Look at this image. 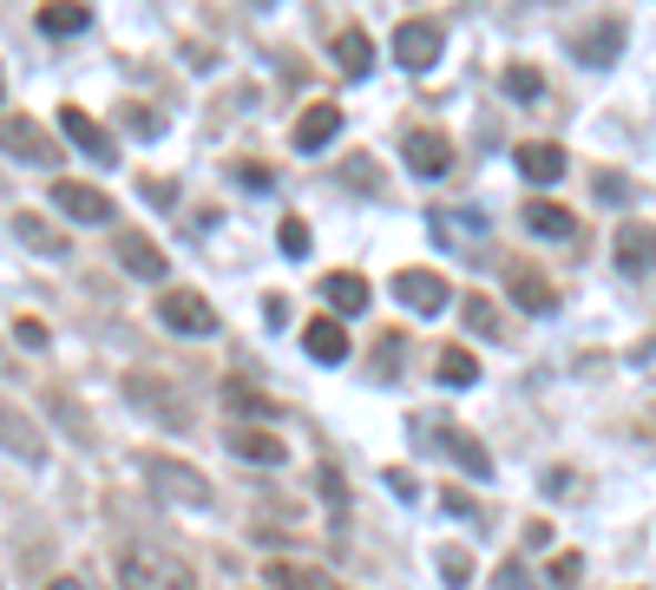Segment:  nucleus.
Returning <instances> with one entry per match:
<instances>
[{"label":"nucleus","instance_id":"obj_30","mask_svg":"<svg viewBox=\"0 0 656 590\" xmlns=\"http://www.w3.org/2000/svg\"><path fill=\"white\" fill-rule=\"evenodd\" d=\"M440 578H446V584H466V578H473V558H466L460 545H446V551H440Z\"/></svg>","mask_w":656,"mask_h":590},{"label":"nucleus","instance_id":"obj_16","mask_svg":"<svg viewBox=\"0 0 656 590\" xmlns=\"http://www.w3.org/2000/svg\"><path fill=\"white\" fill-rule=\"evenodd\" d=\"M506 289H512V302H518L525 315H552V308H558V289H552L532 263H506Z\"/></svg>","mask_w":656,"mask_h":590},{"label":"nucleus","instance_id":"obj_6","mask_svg":"<svg viewBox=\"0 0 656 590\" xmlns=\"http://www.w3.org/2000/svg\"><path fill=\"white\" fill-rule=\"evenodd\" d=\"M53 211L73 217V223H92V230L119 217V204H112L99 184H79V177H53Z\"/></svg>","mask_w":656,"mask_h":590},{"label":"nucleus","instance_id":"obj_21","mask_svg":"<svg viewBox=\"0 0 656 590\" xmlns=\"http://www.w3.org/2000/svg\"><path fill=\"white\" fill-rule=\"evenodd\" d=\"M440 446H446V459H453V466H460L466 479H486V472H493V452H486V446L473 440V434H466L460 420H446V434H440Z\"/></svg>","mask_w":656,"mask_h":590},{"label":"nucleus","instance_id":"obj_37","mask_svg":"<svg viewBox=\"0 0 656 590\" xmlns=\"http://www.w3.org/2000/svg\"><path fill=\"white\" fill-rule=\"evenodd\" d=\"M597 197H630V177H597Z\"/></svg>","mask_w":656,"mask_h":590},{"label":"nucleus","instance_id":"obj_39","mask_svg":"<svg viewBox=\"0 0 656 590\" xmlns=\"http://www.w3.org/2000/svg\"><path fill=\"white\" fill-rule=\"evenodd\" d=\"M0 85H7V79H0Z\"/></svg>","mask_w":656,"mask_h":590},{"label":"nucleus","instance_id":"obj_14","mask_svg":"<svg viewBox=\"0 0 656 590\" xmlns=\"http://www.w3.org/2000/svg\"><path fill=\"white\" fill-rule=\"evenodd\" d=\"M302 355L309 362H349V322H335V315H315V322H302Z\"/></svg>","mask_w":656,"mask_h":590},{"label":"nucleus","instance_id":"obj_36","mask_svg":"<svg viewBox=\"0 0 656 590\" xmlns=\"http://www.w3.org/2000/svg\"><path fill=\"white\" fill-rule=\"evenodd\" d=\"M440 506H446L453 518H473V492H460V486H446V492H440Z\"/></svg>","mask_w":656,"mask_h":590},{"label":"nucleus","instance_id":"obj_23","mask_svg":"<svg viewBox=\"0 0 656 590\" xmlns=\"http://www.w3.org/2000/svg\"><path fill=\"white\" fill-rule=\"evenodd\" d=\"M322 302H329V315L342 322V315H362L367 308V283L355 269H335V276H322Z\"/></svg>","mask_w":656,"mask_h":590},{"label":"nucleus","instance_id":"obj_17","mask_svg":"<svg viewBox=\"0 0 656 590\" xmlns=\"http://www.w3.org/2000/svg\"><path fill=\"white\" fill-rule=\"evenodd\" d=\"M112 250H119L125 276H139V283H158V276H164V250L151 243L145 230H119V243H112Z\"/></svg>","mask_w":656,"mask_h":590},{"label":"nucleus","instance_id":"obj_31","mask_svg":"<svg viewBox=\"0 0 656 590\" xmlns=\"http://www.w3.org/2000/svg\"><path fill=\"white\" fill-rule=\"evenodd\" d=\"M506 85L518 92V99H538V92H545V73H538V67H512Z\"/></svg>","mask_w":656,"mask_h":590},{"label":"nucleus","instance_id":"obj_7","mask_svg":"<svg viewBox=\"0 0 656 590\" xmlns=\"http://www.w3.org/2000/svg\"><path fill=\"white\" fill-rule=\"evenodd\" d=\"M610 256H617V269H624V276L656 269V223L650 217H624V223H617V236H610Z\"/></svg>","mask_w":656,"mask_h":590},{"label":"nucleus","instance_id":"obj_11","mask_svg":"<svg viewBox=\"0 0 656 590\" xmlns=\"http://www.w3.org/2000/svg\"><path fill=\"white\" fill-rule=\"evenodd\" d=\"M263 584L270 590H342V578L329 564H309V558H270Z\"/></svg>","mask_w":656,"mask_h":590},{"label":"nucleus","instance_id":"obj_29","mask_svg":"<svg viewBox=\"0 0 656 590\" xmlns=\"http://www.w3.org/2000/svg\"><path fill=\"white\" fill-rule=\"evenodd\" d=\"M460 308H466V322H473V335H499V308H493V295H466Z\"/></svg>","mask_w":656,"mask_h":590},{"label":"nucleus","instance_id":"obj_9","mask_svg":"<svg viewBox=\"0 0 656 590\" xmlns=\"http://www.w3.org/2000/svg\"><path fill=\"white\" fill-rule=\"evenodd\" d=\"M0 446H7L13 459H27V466H40V459H47V434H40V420H33V414H20L13 400H0Z\"/></svg>","mask_w":656,"mask_h":590},{"label":"nucleus","instance_id":"obj_4","mask_svg":"<svg viewBox=\"0 0 656 590\" xmlns=\"http://www.w3.org/2000/svg\"><path fill=\"white\" fill-rule=\"evenodd\" d=\"M394 67H407V73H427L440 60V47H446V27H440L434 13H414V20H401L394 27Z\"/></svg>","mask_w":656,"mask_h":590},{"label":"nucleus","instance_id":"obj_22","mask_svg":"<svg viewBox=\"0 0 656 590\" xmlns=\"http://www.w3.org/2000/svg\"><path fill=\"white\" fill-rule=\"evenodd\" d=\"M617 47H624V20H591V27H578V33H572V53H578V60H591V67H604Z\"/></svg>","mask_w":656,"mask_h":590},{"label":"nucleus","instance_id":"obj_13","mask_svg":"<svg viewBox=\"0 0 656 590\" xmlns=\"http://www.w3.org/2000/svg\"><path fill=\"white\" fill-rule=\"evenodd\" d=\"M401 157H407V171H414V177H440V171H453V139L421 125V132H407Z\"/></svg>","mask_w":656,"mask_h":590},{"label":"nucleus","instance_id":"obj_3","mask_svg":"<svg viewBox=\"0 0 656 590\" xmlns=\"http://www.w3.org/2000/svg\"><path fill=\"white\" fill-rule=\"evenodd\" d=\"M119 394H125L132 407H145L151 420H164V427H191V400H184V387H178L171 374L132 368L125 380H119Z\"/></svg>","mask_w":656,"mask_h":590},{"label":"nucleus","instance_id":"obj_18","mask_svg":"<svg viewBox=\"0 0 656 590\" xmlns=\"http://www.w3.org/2000/svg\"><path fill=\"white\" fill-rule=\"evenodd\" d=\"M518 223H525L532 236H552V243H572V236H578V217H572L565 204H552V197H525Z\"/></svg>","mask_w":656,"mask_h":590},{"label":"nucleus","instance_id":"obj_19","mask_svg":"<svg viewBox=\"0 0 656 590\" xmlns=\"http://www.w3.org/2000/svg\"><path fill=\"white\" fill-rule=\"evenodd\" d=\"M512 164H518L532 184H558V177H565V145H552V139H525V145L512 151Z\"/></svg>","mask_w":656,"mask_h":590},{"label":"nucleus","instance_id":"obj_2","mask_svg":"<svg viewBox=\"0 0 656 590\" xmlns=\"http://www.w3.org/2000/svg\"><path fill=\"white\" fill-rule=\"evenodd\" d=\"M139 472H145V486L164 499V506H211V479L198 472V466H184V459H171V452H139Z\"/></svg>","mask_w":656,"mask_h":590},{"label":"nucleus","instance_id":"obj_10","mask_svg":"<svg viewBox=\"0 0 656 590\" xmlns=\"http://www.w3.org/2000/svg\"><path fill=\"white\" fill-rule=\"evenodd\" d=\"M394 302L414 315H440L446 308V276L440 269H394Z\"/></svg>","mask_w":656,"mask_h":590},{"label":"nucleus","instance_id":"obj_38","mask_svg":"<svg viewBox=\"0 0 656 590\" xmlns=\"http://www.w3.org/2000/svg\"><path fill=\"white\" fill-rule=\"evenodd\" d=\"M47 590H85V584H79V578H53Z\"/></svg>","mask_w":656,"mask_h":590},{"label":"nucleus","instance_id":"obj_28","mask_svg":"<svg viewBox=\"0 0 656 590\" xmlns=\"http://www.w3.org/2000/svg\"><path fill=\"white\" fill-rule=\"evenodd\" d=\"M578 578H584V558L578 551H558V558L545 564V584L538 590H578Z\"/></svg>","mask_w":656,"mask_h":590},{"label":"nucleus","instance_id":"obj_15","mask_svg":"<svg viewBox=\"0 0 656 590\" xmlns=\"http://www.w3.org/2000/svg\"><path fill=\"white\" fill-rule=\"evenodd\" d=\"M223 440H230L236 459H256V466H283V459H290V440H283V434H270V427H243V420H236Z\"/></svg>","mask_w":656,"mask_h":590},{"label":"nucleus","instance_id":"obj_24","mask_svg":"<svg viewBox=\"0 0 656 590\" xmlns=\"http://www.w3.org/2000/svg\"><path fill=\"white\" fill-rule=\"evenodd\" d=\"M13 236H20L27 250H40V256H67V230H53L40 211H20V217H13Z\"/></svg>","mask_w":656,"mask_h":590},{"label":"nucleus","instance_id":"obj_34","mask_svg":"<svg viewBox=\"0 0 656 590\" xmlns=\"http://www.w3.org/2000/svg\"><path fill=\"white\" fill-rule=\"evenodd\" d=\"M53 414L67 420V434H73V440H92V434H85V414H73V400H67V394H53Z\"/></svg>","mask_w":656,"mask_h":590},{"label":"nucleus","instance_id":"obj_26","mask_svg":"<svg viewBox=\"0 0 656 590\" xmlns=\"http://www.w3.org/2000/svg\"><path fill=\"white\" fill-rule=\"evenodd\" d=\"M440 387H473V380H480V362H473V355H466V348H440Z\"/></svg>","mask_w":656,"mask_h":590},{"label":"nucleus","instance_id":"obj_32","mask_svg":"<svg viewBox=\"0 0 656 590\" xmlns=\"http://www.w3.org/2000/svg\"><path fill=\"white\" fill-rule=\"evenodd\" d=\"M276 243H283L290 256H309V223H302V217H283V230H276Z\"/></svg>","mask_w":656,"mask_h":590},{"label":"nucleus","instance_id":"obj_25","mask_svg":"<svg viewBox=\"0 0 656 590\" xmlns=\"http://www.w3.org/2000/svg\"><path fill=\"white\" fill-rule=\"evenodd\" d=\"M367 60H374V47H367V33H362V27L349 20V27L335 33V67H342L349 79H362V73H367Z\"/></svg>","mask_w":656,"mask_h":590},{"label":"nucleus","instance_id":"obj_35","mask_svg":"<svg viewBox=\"0 0 656 590\" xmlns=\"http://www.w3.org/2000/svg\"><path fill=\"white\" fill-rule=\"evenodd\" d=\"M13 335H20V348H47V328H40L33 315H20V322H13Z\"/></svg>","mask_w":656,"mask_h":590},{"label":"nucleus","instance_id":"obj_20","mask_svg":"<svg viewBox=\"0 0 656 590\" xmlns=\"http://www.w3.org/2000/svg\"><path fill=\"white\" fill-rule=\"evenodd\" d=\"M335 132H342V105L315 99V105H302V119H295V151H322Z\"/></svg>","mask_w":656,"mask_h":590},{"label":"nucleus","instance_id":"obj_8","mask_svg":"<svg viewBox=\"0 0 656 590\" xmlns=\"http://www.w3.org/2000/svg\"><path fill=\"white\" fill-rule=\"evenodd\" d=\"M0 151L7 157H27V164H60V145L33 119H20V112H0Z\"/></svg>","mask_w":656,"mask_h":590},{"label":"nucleus","instance_id":"obj_5","mask_svg":"<svg viewBox=\"0 0 656 590\" xmlns=\"http://www.w3.org/2000/svg\"><path fill=\"white\" fill-rule=\"evenodd\" d=\"M158 322L171 335H191V342L218 335V308H211V295H198V289H164L158 295Z\"/></svg>","mask_w":656,"mask_h":590},{"label":"nucleus","instance_id":"obj_40","mask_svg":"<svg viewBox=\"0 0 656 590\" xmlns=\"http://www.w3.org/2000/svg\"><path fill=\"white\" fill-rule=\"evenodd\" d=\"M263 590H270V584H263Z\"/></svg>","mask_w":656,"mask_h":590},{"label":"nucleus","instance_id":"obj_27","mask_svg":"<svg viewBox=\"0 0 656 590\" xmlns=\"http://www.w3.org/2000/svg\"><path fill=\"white\" fill-rule=\"evenodd\" d=\"M79 27H85V7H73V0H53V7H40V33L67 40V33H79Z\"/></svg>","mask_w":656,"mask_h":590},{"label":"nucleus","instance_id":"obj_12","mask_svg":"<svg viewBox=\"0 0 656 590\" xmlns=\"http://www.w3.org/2000/svg\"><path fill=\"white\" fill-rule=\"evenodd\" d=\"M60 132H67V139H73V145L92 157V164H112V157H119L112 132H105V125H99L92 112H79V105H60Z\"/></svg>","mask_w":656,"mask_h":590},{"label":"nucleus","instance_id":"obj_33","mask_svg":"<svg viewBox=\"0 0 656 590\" xmlns=\"http://www.w3.org/2000/svg\"><path fill=\"white\" fill-rule=\"evenodd\" d=\"M401 355H407V342H401V335H381V348H374V368H381V374L401 368Z\"/></svg>","mask_w":656,"mask_h":590},{"label":"nucleus","instance_id":"obj_1","mask_svg":"<svg viewBox=\"0 0 656 590\" xmlns=\"http://www.w3.org/2000/svg\"><path fill=\"white\" fill-rule=\"evenodd\" d=\"M112 571H119V590H198L191 564L164 545H125L112 558Z\"/></svg>","mask_w":656,"mask_h":590}]
</instances>
